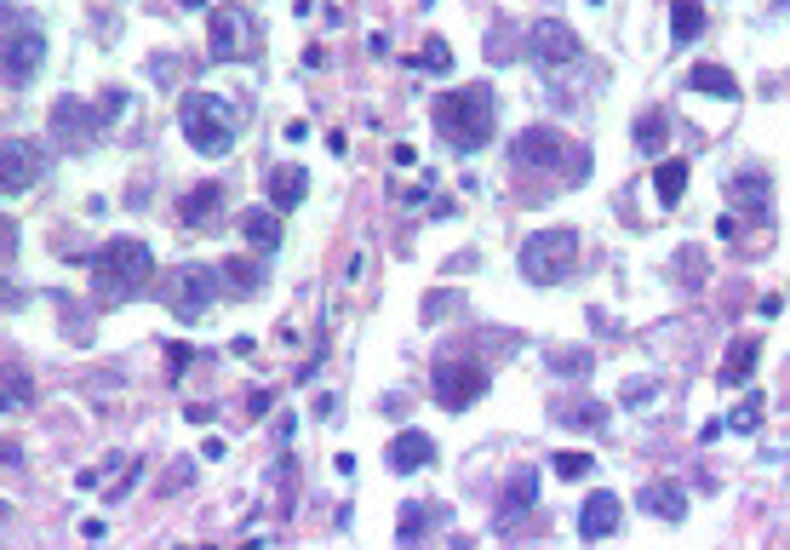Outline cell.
Wrapping results in <instances>:
<instances>
[{
	"mask_svg": "<svg viewBox=\"0 0 790 550\" xmlns=\"http://www.w3.org/2000/svg\"><path fill=\"white\" fill-rule=\"evenodd\" d=\"M304 195H310V172L304 167H270V207L275 213H293Z\"/></svg>",
	"mask_w": 790,
	"mask_h": 550,
	"instance_id": "e0dca14e",
	"label": "cell"
},
{
	"mask_svg": "<svg viewBox=\"0 0 790 550\" xmlns=\"http://www.w3.org/2000/svg\"><path fill=\"white\" fill-rule=\"evenodd\" d=\"M121 104H126L121 92H110L98 110H87V98H58V104H53V138H64V144H87L98 127H104V121L121 115Z\"/></svg>",
	"mask_w": 790,
	"mask_h": 550,
	"instance_id": "8992f818",
	"label": "cell"
},
{
	"mask_svg": "<svg viewBox=\"0 0 790 550\" xmlns=\"http://www.w3.org/2000/svg\"><path fill=\"white\" fill-rule=\"evenodd\" d=\"M241 236H247V247H282V213L275 207H247L241 213Z\"/></svg>",
	"mask_w": 790,
	"mask_h": 550,
	"instance_id": "d6986e66",
	"label": "cell"
},
{
	"mask_svg": "<svg viewBox=\"0 0 790 550\" xmlns=\"http://www.w3.org/2000/svg\"><path fill=\"white\" fill-rule=\"evenodd\" d=\"M0 516H7V499H0Z\"/></svg>",
	"mask_w": 790,
	"mask_h": 550,
	"instance_id": "f35d334b",
	"label": "cell"
},
{
	"mask_svg": "<svg viewBox=\"0 0 790 550\" xmlns=\"http://www.w3.org/2000/svg\"><path fill=\"white\" fill-rule=\"evenodd\" d=\"M665 138H671L665 110H642V115H636V149H642V156H659V149H665Z\"/></svg>",
	"mask_w": 790,
	"mask_h": 550,
	"instance_id": "d4e9b609",
	"label": "cell"
},
{
	"mask_svg": "<svg viewBox=\"0 0 790 550\" xmlns=\"http://www.w3.org/2000/svg\"><path fill=\"white\" fill-rule=\"evenodd\" d=\"M619 522H625L619 493L596 488L591 499H584V511H579V534H584V539H614V534H619Z\"/></svg>",
	"mask_w": 790,
	"mask_h": 550,
	"instance_id": "7c38bea8",
	"label": "cell"
},
{
	"mask_svg": "<svg viewBox=\"0 0 790 550\" xmlns=\"http://www.w3.org/2000/svg\"><path fill=\"white\" fill-rule=\"evenodd\" d=\"M636 505L653 511L659 522H682L687 516V493H682V482H648L642 493H636Z\"/></svg>",
	"mask_w": 790,
	"mask_h": 550,
	"instance_id": "ac0fdd59",
	"label": "cell"
},
{
	"mask_svg": "<svg viewBox=\"0 0 790 550\" xmlns=\"http://www.w3.org/2000/svg\"><path fill=\"white\" fill-rule=\"evenodd\" d=\"M533 505H539V470H516V477L499 488V499H493V528L499 534L516 528V522L533 516Z\"/></svg>",
	"mask_w": 790,
	"mask_h": 550,
	"instance_id": "52a82bcc",
	"label": "cell"
},
{
	"mask_svg": "<svg viewBox=\"0 0 790 550\" xmlns=\"http://www.w3.org/2000/svg\"><path fill=\"white\" fill-rule=\"evenodd\" d=\"M149 275H156V253L133 236H115L92 253V293L104 298V305H121V298L144 293Z\"/></svg>",
	"mask_w": 790,
	"mask_h": 550,
	"instance_id": "7a4b0ae2",
	"label": "cell"
},
{
	"mask_svg": "<svg viewBox=\"0 0 790 550\" xmlns=\"http://www.w3.org/2000/svg\"><path fill=\"white\" fill-rule=\"evenodd\" d=\"M579 264V230L573 224H550V230H533L522 241V275L533 287H556L568 282Z\"/></svg>",
	"mask_w": 790,
	"mask_h": 550,
	"instance_id": "3957f363",
	"label": "cell"
},
{
	"mask_svg": "<svg viewBox=\"0 0 790 550\" xmlns=\"http://www.w3.org/2000/svg\"><path fill=\"white\" fill-rule=\"evenodd\" d=\"M728 207L733 213H751V218H762L774 207V179L762 167H745V172H733L728 179Z\"/></svg>",
	"mask_w": 790,
	"mask_h": 550,
	"instance_id": "8fae6325",
	"label": "cell"
},
{
	"mask_svg": "<svg viewBox=\"0 0 790 550\" xmlns=\"http://www.w3.org/2000/svg\"><path fill=\"white\" fill-rule=\"evenodd\" d=\"M7 396H12V408H30V379H23V373H12V379H7Z\"/></svg>",
	"mask_w": 790,
	"mask_h": 550,
	"instance_id": "836d02e7",
	"label": "cell"
},
{
	"mask_svg": "<svg viewBox=\"0 0 790 550\" xmlns=\"http://www.w3.org/2000/svg\"><path fill=\"white\" fill-rule=\"evenodd\" d=\"M516 161H522V167H562V161H568V133L527 127V133L516 138Z\"/></svg>",
	"mask_w": 790,
	"mask_h": 550,
	"instance_id": "4fadbf2b",
	"label": "cell"
},
{
	"mask_svg": "<svg viewBox=\"0 0 790 550\" xmlns=\"http://www.w3.org/2000/svg\"><path fill=\"white\" fill-rule=\"evenodd\" d=\"M602 419H607V413H602L596 402H584V408H573V413H568V424H591V431H602Z\"/></svg>",
	"mask_w": 790,
	"mask_h": 550,
	"instance_id": "d6a6232c",
	"label": "cell"
},
{
	"mask_svg": "<svg viewBox=\"0 0 790 550\" xmlns=\"http://www.w3.org/2000/svg\"><path fill=\"white\" fill-rule=\"evenodd\" d=\"M41 58H46V35H41V30H18L7 46H0V69H7L12 87L30 81V75L41 69Z\"/></svg>",
	"mask_w": 790,
	"mask_h": 550,
	"instance_id": "30bf717a",
	"label": "cell"
},
{
	"mask_svg": "<svg viewBox=\"0 0 790 550\" xmlns=\"http://www.w3.org/2000/svg\"><path fill=\"white\" fill-rule=\"evenodd\" d=\"M218 207H224V184H201V190H190L184 202H178V218H184L190 230H201Z\"/></svg>",
	"mask_w": 790,
	"mask_h": 550,
	"instance_id": "7402d4cb",
	"label": "cell"
},
{
	"mask_svg": "<svg viewBox=\"0 0 790 550\" xmlns=\"http://www.w3.org/2000/svg\"><path fill=\"white\" fill-rule=\"evenodd\" d=\"M619 396H625V402L636 408V402H653V396H659V385H653V379H630V385H625Z\"/></svg>",
	"mask_w": 790,
	"mask_h": 550,
	"instance_id": "1f68e13d",
	"label": "cell"
},
{
	"mask_svg": "<svg viewBox=\"0 0 790 550\" xmlns=\"http://www.w3.org/2000/svg\"><path fill=\"white\" fill-rule=\"evenodd\" d=\"M218 287H224V282H218L213 270H184V275H178V298H172L178 321H195V316H201V305H207V298H213Z\"/></svg>",
	"mask_w": 790,
	"mask_h": 550,
	"instance_id": "5bb4252c",
	"label": "cell"
},
{
	"mask_svg": "<svg viewBox=\"0 0 790 550\" xmlns=\"http://www.w3.org/2000/svg\"><path fill=\"white\" fill-rule=\"evenodd\" d=\"M493 385V373L481 362H436V373H430V396L447 408V413H465L470 402H481Z\"/></svg>",
	"mask_w": 790,
	"mask_h": 550,
	"instance_id": "5b68a950",
	"label": "cell"
},
{
	"mask_svg": "<svg viewBox=\"0 0 790 550\" xmlns=\"http://www.w3.org/2000/svg\"><path fill=\"white\" fill-rule=\"evenodd\" d=\"M0 465H23V459H18V447H12V442H0Z\"/></svg>",
	"mask_w": 790,
	"mask_h": 550,
	"instance_id": "8d00e7d4",
	"label": "cell"
},
{
	"mask_svg": "<svg viewBox=\"0 0 790 550\" xmlns=\"http://www.w3.org/2000/svg\"><path fill=\"white\" fill-rule=\"evenodd\" d=\"M785 7H790V0H785Z\"/></svg>",
	"mask_w": 790,
	"mask_h": 550,
	"instance_id": "60d3db41",
	"label": "cell"
},
{
	"mask_svg": "<svg viewBox=\"0 0 790 550\" xmlns=\"http://www.w3.org/2000/svg\"><path fill=\"white\" fill-rule=\"evenodd\" d=\"M218 275H229V287H236V293H259V264H252V259H224Z\"/></svg>",
	"mask_w": 790,
	"mask_h": 550,
	"instance_id": "4316f807",
	"label": "cell"
},
{
	"mask_svg": "<svg viewBox=\"0 0 790 550\" xmlns=\"http://www.w3.org/2000/svg\"><path fill=\"white\" fill-rule=\"evenodd\" d=\"M676 270H687L682 287H705V259H699V247H687V253L676 259Z\"/></svg>",
	"mask_w": 790,
	"mask_h": 550,
	"instance_id": "f546056e",
	"label": "cell"
},
{
	"mask_svg": "<svg viewBox=\"0 0 790 550\" xmlns=\"http://www.w3.org/2000/svg\"><path fill=\"white\" fill-rule=\"evenodd\" d=\"M671 35L682 46L705 35V0H671Z\"/></svg>",
	"mask_w": 790,
	"mask_h": 550,
	"instance_id": "603a6c76",
	"label": "cell"
},
{
	"mask_svg": "<svg viewBox=\"0 0 790 550\" xmlns=\"http://www.w3.org/2000/svg\"><path fill=\"white\" fill-rule=\"evenodd\" d=\"M762 413H768V396H762V390H751L745 402L733 408V431H756V424H762Z\"/></svg>",
	"mask_w": 790,
	"mask_h": 550,
	"instance_id": "83f0119b",
	"label": "cell"
},
{
	"mask_svg": "<svg viewBox=\"0 0 790 550\" xmlns=\"http://www.w3.org/2000/svg\"><path fill=\"white\" fill-rule=\"evenodd\" d=\"M556 362H562L556 373H584V367H591V356H584V350H562V356H556Z\"/></svg>",
	"mask_w": 790,
	"mask_h": 550,
	"instance_id": "e575fe53",
	"label": "cell"
},
{
	"mask_svg": "<svg viewBox=\"0 0 790 550\" xmlns=\"http://www.w3.org/2000/svg\"><path fill=\"white\" fill-rule=\"evenodd\" d=\"M447 58H453V53H447V41H442V35H430V41H424V53H419V69H447Z\"/></svg>",
	"mask_w": 790,
	"mask_h": 550,
	"instance_id": "4dcf8cb0",
	"label": "cell"
},
{
	"mask_svg": "<svg viewBox=\"0 0 790 550\" xmlns=\"http://www.w3.org/2000/svg\"><path fill=\"white\" fill-rule=\"evenodd\" d=\"M178 121H184V138L201 149V156H229V144H236V121L224 115V104L213 92H184Z\"/></svg>",
	"mask_w": 790,
	"mask_h": 550,
	"instance_id": "277c9868",
	"label": "cell"
},
{
	"mask_svg": "<svg viewBox=\"0 0 790 550\" xmlns=\"http://www.w3.org/2000/svg\"><path fill=\"white\" fill-rule=\"evenodd\" d=\"M419 7H430V0H419Z\"/></svg>",
	"mask_w": 790,
	"mask_h": 550,
	"instance_id": "ab89813d",
	"label": "cell"
},
{
	"mask_svg": "<svg viewBox=\"0 0 790 550\" xmlns=\"http://www.w3.org/2000/svg\"><path fill=\"white\" fill-rule=\"evenodd\" d=\"M178 7H190V12H201V7H207V0H178Z\"/></svg>",
	"mask_w": 790,
	"mask_h": 550,
	"instance_id": "74e56055",
	"label": "cell"
},
{
	"mask_svg": "<svg viewBox=\"0 0 790 550\" xmlns=\"http://www.w3.org/2000/svg\"><path fill=\"white\" fill-rule=\"evenodd\" d=\"M687 92H705V98H739V81H733V69H722V64H694V69H687Z\"/></svg>",
	"mask_w": 790,
	"mask_h": 550,
	"instance_id": "44dd1931",
	"label": "cell"
},
{
	"mask_svg": "<svg viewBox=\"0 0 790 550\" xmlns=\"http://www.w3.org/2000/svg\"><path fill=\"white\" fill-rule=\"evenodd\" d=\"M390 470H396V477H413V470H424L430 459H436V442H430L424 431H401L396 442H390Z\"/></svg>",
	"mask_w": 790,
	"mask_h": 550,
	"instance_id": "9a60e30c",
	"label": "cell"
},
{
	"mask_svg": "<svg viewBox=\"0 0 790 550\" xmlns=\"http://www.w3.org/2000/svg\"><path fill=\"white\" fill-rule=\"evenodd\" d=\"M591 454H579V447H568V454H556V477L562 482H579V477H591Z\"/></svg>",
	"mask_w": 790,
	"mask_h": 550,
	"instance_id": "f1b7e54d",
	"label": "cell"
},
{
	"mask_svg": "<svg viewBox=\"0 0 790 550\" xmlns=\"http://www.w3.org/2000/svg\"><path fill=\"white\" fill-rule=\"evenodd\" d=\"M493 115H499V98L481 81L453 87V92L436 98V127H442V138L458 149V156H476V149L493 138Z\"/></svg>",
	"mask_w": 790,
	"mask_h": 550,
	"instance_id": "6da1fadb",
	"label": "cell"
},
{
	"mask_svg": "<svg viewBox=\"0 0 790 550\" xmlns=\"http://www.w3.org/2000/svg\"><path fill=\"white\" fill-rule=\"evenodd\" d=\"M213 53L218 58H247V23H241V12H213Z\"/></svg>",
	"mask_w": 790,
	"mask_h": 550,
	"instance_id": "ffe728a7",
	"label": "cell"
},
{
	"mask_svg": "<svg viewBox=\"0 0 790 550\" xmlns=\"http://www.w3.org/2000/svg\"><path fill=\"white\" fill-rule=\"evenodd\" d=\"M430 522H436V505H430V499H413V505H401V516H396V534H401V545H419Z\"/></svg>",
	"mask_w": 790,
	"mask_h": 550,
	"instance_id": "484cf974",
	"label": "cell"
},
{
	"mask_svg": "<svg viewBox=\"0 0 790 550\" xmlns=\"http://www.w3.org/2000/svg\"><path fill=\"white\" fill-rule=\"evenodd\" d=\"M167 362H172V373H184V367L195 362V350H190V344H172V350H167Z\"/></svg>",
	"mask_w": 790,
	"mask_h": 550,
	"instance_id": "d590c367",
	"label": "cell"
},
{
	"mask_svg": "<svg viewBox=\"0 0 790 550\" xmlns=\"http://www.w3.org/2000/svg\"><path fill=\"white\" fill-rule=\"evenodd\" d=\"M41 179V156H35V144L30 138H0V195H23Z\"/></svg>",
	"mask_w": 790,
	"mask_h": 550,
	"instance_id": "ba28073f",
	"label": "cell"
},
{
	"mask_svg": "<svg viewBox=\"0 0 790 550\" xmlns=\"http://www.w3.org/2000/svg\"><path fill=\"white\" fill-rule=\"evenodd\" d=\"M682 190H687V161H659V172H653V195H659V207H676L682 202Z\"/></svg>",
	"mask_w": 790,
	"mask_h": 550,
	"instance_id": "cb8c5ba5",
	"label": "cell"
},
{
	"mask_svg": "<svg viewBox=\"0 0 790 550\" xmlns=\"http://www.w3.org/2000/svg\"><path fill=\"white\" fill-rule=\"evenodd\" d=\"M527 53L539 58V64H573L579 58V35L568 30L562 18H545V23H533V30H527Z\"/></svg>",
	"mask_w": 790,
	"mask_h": 550,
	"instance_id": "9c48e42d",
	"label": "cell"
},
{
	"mask_svg": "<svg viewBox=\"0 0 790 550\" xmlns=\"http://www.w3.org/2000/svg\"><path fill=\"white\" fill-rule=\"evenodd\" d=\"M756 362H762V339H756V333L733 339V344H728V356H722V390H739V385H751Z\"/></svg>",
	"mask_w": 790,
	"mask_h": 550,
	"instance_id": "2e32d148",
	"label": "cell"
}]
</instances>
